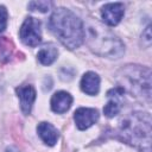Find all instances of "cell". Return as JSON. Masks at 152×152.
Listing matches in <instances>:
<instances>
[{"label": "cell", "mask_w": 152, "mask_h": 152, "mask_svg": "<svg viewBox=\"0 0 152 152\" xmlns=\"http://www.w3.org/2000/svg\"><path fill=\"white\" fill-rule=\"evenodd\" d=\"M81 89L88 95H96L100 90V77L93 71H88L82 76Z\"/></svg>", "instance_id": "cell-12"}, {"label": "cell", "mask_w": 152, "mask_h": 152, "mask_svg": "<svg viewBox=\"0 0 152 152\" xmlns=\"http://www.w3.org/2000/svg\"><path fill=\"white\" fill-rule=\"evenodd\" d=\"M19 36L25 45L32 48L37 46L42 42L40 21L33 17H27L20 27Z\"/></svg>", "instance_id": "cell-5"}, {"label": "cell", "mask_w": 152, "mask_h": 152, "mask_svg": "<svg viewBox=\"0 0 152 152\" xmlns=\"http://www.w3.org/2000/svg\"><path fill=\"white\" fill-rule=\"evenodd\" d=\"M74 120L78 129L83 131L93 126L99 120V112L95 108H78L74 113Z\"/></svg>", "instance_id": "cell-8"}, {"label": "cell", "mask_w": 152, "mask_h": 152, "mask_svg": "<svg viewBox=\"0 0 152 152\" xmlns=\"http://www.w3.org/2000/svg\"><path fill=\"white\" fill-rule=\"evenodd\" d=\"M119 133L124 141L137 148L150 151L151 118L147 113H132L120 122Z\"/></svg>", "instance_id": "cell-2"}, {"label": "cell", "mask_w": 152, "mask_h": 152, "mask_svg": "<svg viewBox=\"0 0 152 152\" xmlns=\"http://www.w3.org/2000/svg\"><path fill=\"white\" fill-rule=\"evenodd\" d=\"M51 7H52L51 1H31V2H28V8L31 11L48 12Z\"/></svg>", "instance_id": "cell-14"}, {"label": "cell", "mask_w": 152, "mask_h": 152, "mask_svg": "<svg viewBox=\"0 0 152 152\" xmlns=\"http://www.w3.org/2000/svg\"><path fill=\"white\" fill-rule=\"evenodd\" d=\"M37 132L40 139L49 146H53L59 138V133L57 128L49 122H40L37 127Z\"/></svg>", "instance_id": "cell-11"}, {"label": "cell", "mask_w": 152, "mask_h": 152, "mask_svg": "<svg viewBox=\"0 0 152 152\" xmlns=\"http://www.w3.org/2000/svg\"><path fill=\"white\" fill-rule=\"evenodd\" d=\"M87 42L89 48L99 56L107 58H119L125 52V45L110 31L99 24L87 27Z\"/></svg>", "instance_id": "cell-3"}, {"label": "cell", "mask_w": 152, "mask_h": 152, "mask_svg": "<svg viewBox=\"0 0 152 152\" xmlns=\"http://www.w3.org/2000/svg\"><path fill=\"white\" fill-rule=\"evenodd\" d=\"M124 94H125V89H122L121 87H115L107 93L109 100L103 108V113L107 118H114L120 112Z\"/></svg>", "instance_id": "cell-7"}, {"label": "cell", "mask_w": 152, "mask_h": 152, "mask_svg": "<svg viewBox=\"0 0 152 152\" xmlns=\"http://www.w3.org/2000/svg\"><path fill=\"white\" fill-rule=\"evenodd\" d=\"M17 95L20 100V108L21 112L25 115H28L31 113L33 102L36 100V90L32 86L26 84V86H20L15 89Z\"/></svg>", "instance_id": "cell-9"}, {"label": "cell", "mask_w": 152, "mask_h": 152, "mask_svg": "<svg viewBox=\"0 0 152 152\" xmlns=\"http://www.w3.org/2000/svg\"><path fill=\"white\" fill-rule=\"evenodd\" d=\"M125 13V7L121 2H110L106 4L101 8V17L102 20L109 25V26H115L120 23Z\"/></svg>", "instance_id": "cell-6"}, {"label": "cell", "mask_w": 152, "mask_h": 152, "mask_svg": "<svg viewBox=\"0 0 152 152\" xmlns=\"http://www.w3.org/2000/svg\"><path fill=\"white\" fill-rule=\"evenodd\" d=\"M57 56H58V50L53 45H51V44L45 45L44 48H42L39 50L38 55H37L38 61L43 65H50V64H52L56 61Z\"/></svg>", "instance_id": "cell-13"}, {"label": "cell", "mask_w": 152, "mask_h": 152, "mask_svg": "<svg viewBox=\"0 0 152 152\" xmlns=\"http://www.w3.org/2000/svg\"><path fill=\"white\" fill-rule=\"evenodd\" d=\"M6 152H20V151L14 146H10V147L6 148Z\"/></svg>", "instance_id": "cell-17"}, {"label": "cell", "mask_w": 152, "mask_h": 152, "mask_svg": "<svg viewBox=\"0 0 152 152\" xmlns=\"http://www.w3.org/2000/svg\"><path fill=\"white\" fill-rule=\"evenodd\" d=\"M71 103H72V96L63 90L55 93L51 97V109L57 114L65 113L70 108Z\"/></svg>", "instance_id": "cell-10"}, {"label": "cell", "mask_w": 152, "mask_h": 152, "mask_svg": "<svg viewBox=\"0 0 152 152\" xmlns=\"http://www.w3.org/2000/svg\"><path fill=\"white\" fill-rule=\"evenodd\" d=\"M124 87L135 94H142L150 100L151 95V71L140 65H127L121 70ZM121 87V88H124Z\"/></svg>", "instance_id": "cell-4"}, {"label": "cell", "mask_w": 152, "mask_h": 152, "mask_svg": "<svg viewBox=\"0 0 152 152\" xmlns=\"http://www.w3.org/2000/svg\"><path fill=\"white\" fill-rule=\"evenodd\" d=\"M150 28H151V27L147 26L146 30H145V32L142 33V39L146 40V43H145L146 46H148V45L151 44V30H150Z\"/></svg>", "instance_id": "cell-16"}, {"label": "cell", "mask_w": 152, "mask_h": 152, "mask_svg": "<svg viewBox=\"0 0 152 152\" xmlns=\"http://www.w3.org/2000/svg\"><path fill=\"white\" fill-rule=\"evenodd\" d=\"M7 17V10L5 8V6H0V32L6 28Z\"/></svg>", "instance_id": "cell-15"}, {"label": "cell", "mask_w": 152, "mask_h": 152, "mask_svg": "<svg viewBox=\"0 0 152 152\" xmlns=\"http://www.w3.org/2000/svg\"><path fill=\"white\" fill-rule=\"evenodd\" d=\"M49 27L58 40L68 49L78 48L84 39V27L81 19L70 10L59 7L49 19Z\"/></svg>", "instance_id": "cell-1"}]
</instances>
